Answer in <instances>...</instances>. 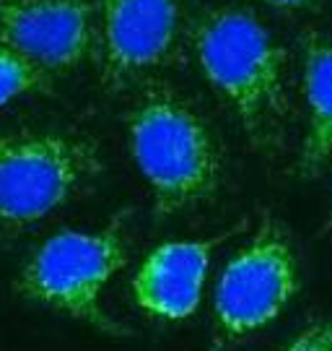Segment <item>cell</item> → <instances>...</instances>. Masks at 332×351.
I'll return each instance as SVG.
<instances>
[{
	"label": "cell",
	"mask_w": 332,
	"mask_h": 351,
	"mask_svg": "<svg viewBox=\"0 0 332 351\" xmlns=\"http://www.w3.org/2000/svg\"><path fill=\"white\" fill-rule=\"evenodd\" d=\"M49 86V71L26 55L13 50L8 45H0V107L11 104L13 99L34 94Z\"/></svg>",
	"instance_id": "30bf717a"
},
{
	"label": "cell",
	"mask_w": 332,
	"mask_h": 351,
	"mask_svg": "<svg viewBox=\"0 0 332 351\" xmlns=\"http://www.w3.org/2000/svg\"><path fill=\"white\" fill-rule=\"evenodd\" d=\"M304 52V101L307 130L298 151V175L314 177L332 164V42L307 32Z\"/></svg>",
	"instance_id": "9c48e42d"
},
{
	"label": "cell",
	"mask_w": 332,
	"mask_h": 351,
	"mask_svg": "<svg viewBox=\"0 0 332 351\" xmlns=\"http://www.w3.org/2000/svg\"><path fill=\"white\" fill-rule=\"evenodd\" d=\"M283 351H332V323H309Z\"/></svg>",
	"instance_id": "8fae6325"
},
{
	"label": "cell",
	"mask_w": 332,
	"mask_h": 351,
	"mask_svg": "<svg viewBox=\"0 0 332 351\" xmlns=\"http://www.w3.org/2000/svg\"><path fill=\"white\" fill-rule=\"evenodd\" d=\"M195 55L208 84L231 104L249 141L281 146L288 120V58L252 13L221 8L195 32Z\"/></svg>",
	"instance_id": "6da1fadb"
},
{
	"label": "cell",
	"mask_w": 332,
	"mask_h": 351,
	"mask_svg": "<svg viewBox=\"0 0 332 351\" xmlns=\"http://www.w3.org/2000/svg\"><path fill=\"white\" fill-rule=\"evenodd\" d=\"M185 0H97L101 84L120 88L172 58Z\"/></svg>",
	"instance_id": "8992f818"
},
{
	"label": "cell",
	"mask_w": 332,
	"mask_h": 351,
	"mask_svg": "<svg viewBox=\"0 0 332 351\" xmlns=\"http://www.w3.org/2000/svg\"><path fill=\"white\" fill-rule=\"evenodd\" d=\"M322 232H332V211H330V216H327V221H324V229Z\"/></svg>",
	"instance_id": "4fadbf2b"
},
{
	"label": "cell",
	"mask_w": 332,
	"mask_h": 351,
	"mask_svg": "<svg viewBox=\"0 0 332 351\" xmlns=\"http://www.w3.org/2000/svg\"><path fill=\"white\" fill-rule=\"evenodd\" d=\"M259 3H268L272 8H311L317 5V0H259Z\"/></svg>",
	"instance_id": "7c38bea8"
},
{
	"label": "cell",
	"mask_w": 332,
	"mask_h": 351,
	"mask_svg": "<svg viewBox=\"0 0 332 351\" xmlns=\"http://www.w3.org/2000/svg\"><path fill=\"white\" fill-rule=\"evenodd\" d=\"M5 3H13V0H0V5H5Z\"/></svg>",
	"instance_id": "5bb4252c"
},
{
	"label": "cell",
	"mask_w": 332,
	"mask_h": 351,
	"mask_svg": "<svg viewBox=\"0 0 332 351\" xmlns=\"http://www.w3.org/2000/svg\"><path fill=\"white\" fill-rule=\"evenodd\" d=\"M94 42V3L13 0L0 5V45L26 55L44 71H71Z\"/></svg>",
	"instance_id": "52a82bcc"
},
{
	"label": "cell",
	"mask_w": 332,
	"mask_h": 351,
	"mask_svg": "<svg viewBox=\"0 0 332 351\" xmlns=\"http://www.w3.org/2000/svg\"><path fill=\"white\" fill-rule=\"evenodd\" d=\"M97 143L78 133H0V234L47 219L99 175Z\"/></svg>",
	"instance_id": "3957f363"
},
{
	"label": "cell",
	"mask_w": 332,
	"mask_h": 351,
	"mask_svg": "<svg viewBox=\"0 0 332 351\" xmlns=\"http://www.w3.org/2000/svg\"><path fill=\"white\" fill-rule=\"evenodd\" d=\"M130 154L153 193L156 211L208 201L221 182V151L205 120L169 88L148 91L130 112Z\"/></svg>",
	"instance_id": "7a4b0ae2"
},
{
	"label": "cell",
	"mask_w": 332,
	"mask_h": 351,
	"mask_svg": "<svg viewBox=\"0 0 332 351\" xmlns=\"http://www.w3.org/2000/svg\"><path fill=\"white\" fill-rule=\"evenodd\" d=\"M125 261L127 250L117 221L101 232H58L26 261L18 291L58 313L107 326L99 297Z\"/></svg>",
	"instance_id": "277c9868"
},
{
	"label": "cell",
	"mask_w": 332,
	"mask_h": 351,
	"mask_svg": "<svg viewBox=\"0 0 332 351\" xmlns=\"http://www.w3.org/2000/svg\"><path fill=\"white\" fill-rule=\"evenodd\" d=\"M229 234L159 245L138 268L133 294L140 310L161 320H185L203 300L213 250Z\"/></svg>",
	"instance_id": "ba28073f"
},
{
	"label": "cell",
	"mask_w": 332,
	"mask_h": 351,
	"mask_svg": "<svg viewBox=\"0 0 332 351\" xmlns=\"http://www.w3.org/2000/svg\"><path fill=\"white\" fill-rule=\"evenodd\" d=\"M296 289L298 265L294 247L278 226L265 221L218 276L213 294L218 336L231 341L270 326L294 300Z\"/></svg>",
	"instance_id": "5b68a950"
}]
</instances>
